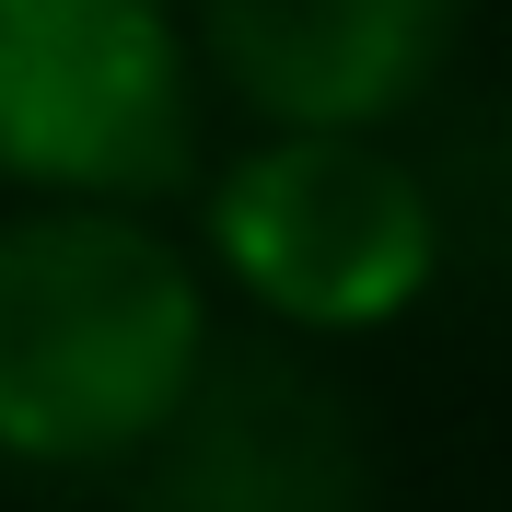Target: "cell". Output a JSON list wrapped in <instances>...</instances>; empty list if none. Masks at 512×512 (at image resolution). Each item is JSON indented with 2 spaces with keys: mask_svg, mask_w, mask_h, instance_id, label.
Listing matches in <instances>:
<instances>
[{
  "mask_svg": "<svg viewBox=\"0 0 512 512\" xmlns=\"http://www.w3.org/2000/svg\"><path fill=\"white\" fill-rule=\"evenodd\" d=\"M222 350V291L163 210H0V466L105 478L140 466Z\"/></svg>",
  "mask_w": 512,
  "mask_h": 512,
  "instance_id": "1",
  "label": "cell"
},
{
  "mask_svg": "<svg viewBox=\"0 0 512 512\" xmlns=\"http://www.w3.org/2000/svg\"><path fill=\"white\" fill-rule=\"evenodd\" d=\"M431 198H443V245L454 256H512V105L454 117L443 152H419Z\"/></svg>",
  "mask_w": 512,
  "mask_h": 512,
  "instance_id": "6",
  "label": "cell"
},
{
  "mask_svg": "<svg viewBox=\"0 0 512 512\" xmlns=\"http://www.w3.org/2000/svg\"><path fill=\"white\" fill-rule=\"evenodd\" d=\"M478 0H187L198 70L256 128H408L466 59Z\"/></svg>",
  "mask_w": 512,
  "mask_h": 512,
  "instance_id": "5",
  "label": "cell"
},
{
  "mask_svg": "<svg viewBox=\"0 0 512 512\" xmlns=\"http://www.w3.org/2000/svg\"><path fill=\"white\" fill-rule=\"evenodd\" d=\"M128 512H373V419L303 338H222L117 478Z\"/></svg>",
  "mask_w": 512,
  "mask_h": 512,
  "instance_id": "4",
  "label": "cell"
},
{
  "mask_svg": "<svg viewBox=\"0 0 512 512\" xmlns=\"http://www.w3.org/2000/svg\"><path fill=\"white\" fill-rule=\"evenodd\" d=\"M198 268L268 338L350 350L408 326L454 280L443 198L396 152V128H256L233 163L198 175Z\"/></svg>",
  "mask_w": 512,
  "mask_h": 512,
  "instance_id": "2",
  "label": "cell"
},
{
  "mask_svg": "<svg viewBox=\"0 0 512 512\" xmlns=\"http://www.w3.org/2000/svg\"><path fill=\"white\" fill-rule=\"evenodd\" d=\"M210 175L187 0H0V187L59 210H175Z\"/></svg>",
  "mask_w": 512,
  "mask_h": 512,
  "instance_id": "3",
  "label": "cell"
}]
</instances>
